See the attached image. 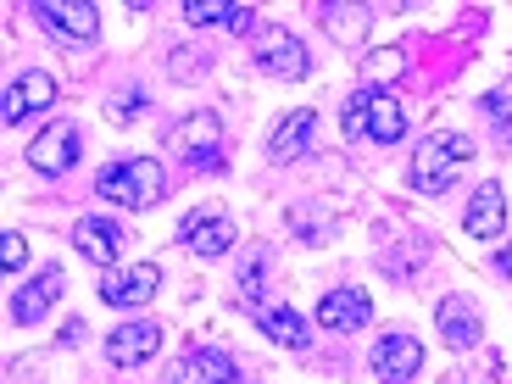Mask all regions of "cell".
<instances>
[{"instance_id": "cell-11", "label": "cell", "mask_w": 512, "mask_h": 384, "mask_svg": "<svg viewBox=\"0 0 512 384\" xmlns=\"http://www.w3.org/2000/svg\"><path fill=\"white\" fill-rule=\"evenodd\" d=\"M173 151H184L195 167H206V173H223V151H218V117L212 112H195L184 117L179 128H173Z\"/></svg>"}, {"instance_id": "cell-20", "label": "cell", "mask_w": 512, "mask_h": 384, "mask_svg": "<svg viewBox=\"0 0 512 384\" xmlns=\"http://www.w3.org/2000/svg\"><path fill=\"white\" fill-rule=\"evenodd\" d=\"M401 134H407V106H401L396 95L373 90V106H368V140H379V145H396Z\"/></svg>"}, {"instance_id": "cell-3", "label": "cell", "mask_w": 512, "mask_h": 384, "mask_svg": "<svg viewBox=\"0 0 512 384\" xmlns=\"http://www.w3.org/2000/svg\"><path fill=\"white\" fill-rule=\"evenodd\" d=\"M156 290H162V268L156 262H117V268L101 273V301L106 307H145V301H156Z\"/></svg>"}, {"instance_id": "cell-23", "label": "cell", "mask_w": 512, "mask_h": 384, "mask_svg": "<svg viewBox=\"0 0 512 384\" xmlns=\"http://www.w3.org/2000/svg\"><path fill=\"white\" fill-rule=\"evenodd\" d=\"M401 67H407V51H401V45H384V51H373L368 62H362V73H368V84L379 90V84L401 78Z\"/></svg>"}, {"instance_id": "cell-28", "label": "cell", "mask_w": 512, "mask_h": 384, "mask_svg": "<svg viewBox=\"0 0 512 384\" xmlns=\"http://www.w3.org/2000/svg\"><path fill=\"white\" fill-rule=\"evenodd\" d=\"M368 106H373V84H362V90L346 101V117H340V128H346V134H368Z\"/></svg>"}, {"instance_id": "cell-21", "label": "cell", "mask_w": 512, "mask_h": 384, "mask_svg": "<svg viewBox=\"0 0 512 384\" xmlns=\"http://www.w3.org/2000/svg\"><path fill=\"white\" fill-rule=\"evenodd\" d=\"M290 234L295 240H307V245H323L334 234V206H323V201H301L290 212Z\"/></svg>"}, {"instance_id": "cell-29", "label": "cell", "mask_w": 512, "mask_h": 384, "mask_svg": "<svg viewBox=\"0 0 512 384\" xmlns=\"http://www.w3.org/2000/svg\"><path fill=\"white\" fill-rule=\"evenodd\" d=\"M262 273H268V251H251V262H240V290L251 307H262L256 295H262Z\"/></svg>"}, {"instance_id": "cell-10", "label": "cell", "mask_w": 512, "mask_h": 384, "mask_svg": "<svg viewBox=\"0 0 512 384\" xmlns=\"http://www.w3.org/2000/svg\"><path fill=\"white\" fill-rule=\"evenodd\" d=\"M318 323H323V329H334V334L368 329V323H373V295L357 290V284H340V290H329L318 301Z\"/></svg>"}, {"instance_id": "cell-7", "label": "cell", "mask_w": 512, "mask_h": 384, "mask_svg": "<svg viewBox=\"0 0 512 384\" xmlns=\"http://www.w3.org/2000/svg\"><path fill=\"white\" fill-rule=\"evenodd\" d=\"M73 162H78V128L62 123V117L45 123L34 140H28V167H34L39 179H62Z\"/></svg>"}, {"instance_id": "cell-2", "label": "cell", "mask_w": 512, "mask_h": 384, "mask_svg": "<svg viewBox=\"0 0 512 384\" xmlns=\"http://www.w3.org/2000/svg\"><path fill=\"white\" fill-rule=\"evenodd\" d=\"M479 156V145L468 140V134H457V128H440V134H429V140L418 145V156H412V190L423 195H440L451 179H457L462 167Z\"/></svg>"}, {"instance_id": "cell-14", "label": "cell", "mask_w": 512, "mask_h": 384, "mask_svg": "<svg viewBox=\"0 0 512 384\" xmlns=\"http://www.w3.org/2000/svg\"><path fill=\"white\" fill-rule=\"evenodd\" d=\"M62 295H67V268H45L39 279H28L23 290L12 295V318L28 329V323H39L56 301H62Z\"/></svg>"}, {"instance_id": "cell-4", "label": "cell", "mask_w": 512, "mask_h": 384, "mask_svg": "<svg viewBox=\"0 0 512 384\" xmlns=\"http://www.w3.org/2000/svg\"><path fill=\"white\" fill-rule=\"evenodd\" d=\"M256 73L301 84V78L312 73V56H307V45H301L290 28H262V34H256Z\"/></svg>"}, {"instance_id": "cell-25", "label": "cell", "mask_w": 512, "mask_h": 384, "mask_svg": "<svg viewBox=\"0 0 512 384\" xmlns=\"http://www.w3.org/2000/svg\"><path fill=\"white\" fill-rule=\"evenodd\" d=\"M206 67H212V56L195 51V45H179V51L167 56V73L184 78V84H195V78H206Z\"/></svg>"}, {"instance_id": "cell-17", "label": "cell", "mask_w": 512, "mask_h": 384, "mask_svg": "<svg viewBox=\"0 0 512 384\" xmlns=\"http://www.w3.org/2000/svg\"><path fill=\"white\" fill-rule=\"evenodd\" d=\"M312 140H318V112H290V117H279V128L268 134V156L273 162H295V156H307L312 151Z\"/></svg>"}, {"instance_id": "cell-18", "label": "cell", "mask_w": 512, "mask_h": 384, "mask_svg": "<svg viewBox=\"0 0 512 384\" xmlns=\"http://www.w3.org/2000/svg\"><path fill=\"white\" fill-rule=\"evenodd\" d=\"M117 245H123V234L112 229V218H78L73 223V251H84L101 268H117Z\"/></svg>"}, {"instance_id": "cell-24", "label": "cell", "mask_w": 512, "mask_h": 384, "mask_svg": "<svg viewBox=\"0 0 512 384\" xmlns=\"http://www.w3.org/2000/svg\"><path fill=\"white\" fill-rule=\"evenodd\" d=\"M479 112L490 117L496 140H501V145H512V84H507V90H490L485 101H479Z\"/></svg>"}, {"instance_id": "cell-5", "label": "cell", "mask_w": 512, "mask_h": 384, "mask_svg": "<svg viewBox=\"0 0 512 384\" xmlns=\"http://www.w3.org/2000/svg\"><path fill=\"white\" fill-rule=\"evenodd\" d=\"M234 240H240V223L229 212H218V206H195L190 218L179 223V245L195 256H223V251H234Z\"/></svg>"}, {"instance_id": "cell-31", "label": "cell", "mask_w": 512, "mask_h": 384, "mask_svg": "<svg viewBox=\"0 0 512 384\" xmlns=\"http://www.w3.org/2000/svg\"><path fill=\"white\" fill-rule=\"evenodd\" d=\"M501 273H507V279H512V245H507V251H501Z\"/></svg>"}, {"instance_id": "cell-22", "label": "cell", "mask_w": 512, "mask_h": 384, "mask_svg": "<svg viewBox=\"0 0 512 384\" xmlns=\"http://www.w3.org/2000/svg\"><path fill=\"white\" fill-rule=\"evenodd\" d=\"M323 23L340 45H357L362 39V23H373V6H323Z\"/></svg>"}, {"instance_id": "cell-1", "label": "cell", "mask_w": 512, "mask_h": 384, "mask_svg": "<svg viewBox=\"0 0 512 384\" xmlns=\"http://www.w3.org/2000/svg\"><path fill=\"white\" fill-rule=\"evenodd\" d=\"M95 195L112 201V206L145 212V206H156L167 195V173H162V162H151V156H123V162H106L101 173H95Z\"/></svg>"}, {"instance_id": "cell-27", "label": "cell", "mask_w": 512, "mask_h": 384, "mask_svg": "<svg viewBox=\"0 0 512 384\" xmlns=\"http://www.w3.org/2000/svg\"><path fill=\"white\" fill-rule=\"evenodd\" d=\"M145 106H151V95H145V90H117L112 101H106V112H112V123H134Z\"/></svg>"}, {"instance_id": "cell-12", "label": "cell", "mask_w": 512, "mask_h": 384, "mask_svg": "<svg viewBox=\"0 0 512 384\" xmlns=\"http://www.w3.org/2000/svg\"><path fill=\"white\" fill-rule=\"evenodd\" d=\"M156 351H162V323H151V318L123 323V329H112V340H106V362H112V368H140Z\"/></svg>"}, {"instance_id": "cell-16", "label": "cell", "mask_w": 512, "mask_h": 384, "mask_svg": "<svg viewBox=\"0 0 512 384\" xmlns=\"http://www.w3.org/2000/svg\"><path fill=\"white\" fill-rule=\"evenodd\" d=\"M435 329H440V340H446L451 351H474L479 340H485V323H479V312L462 301V295H446L435 307Z\"/></svg>"}, {"instance_id": "cell-15", "label": "cell", "mask_w": 512, "mask_h": 384, "mask_svg": "<svg viewBox=\"0 0 512 384\" xmlns=\"http://www.w3.org/2000/svg\"><path fill=\"white\" fill-rule=\"evenodd\" d=\"M462 229H468V240H501V229H507V190H501L496 179H485L474 190Z\"/></svg>"}, {"instance_id": "cell-30", "label": "cell", "mask_w": 512, "mask_h": 384, "mask_svg": "<svg viewBox=\"0 0 512 384\" xmlns=\"http://www.w3.org/2000/svg\"><path fill=\"white\" fill-rule=\"evenodd\" d=\"M23 262H28V234H6V240H0V268H6V273H17V268H23Z\"/></svg>"}, {"instance_id": "cell-13", "label": "cell", "mask_w": 512, "mask_h": 384, "mask_svg": "<svg viewBox=\"0 0 512 384\" xmlns=\"http://www.w3.org/2000/svg\"><path fill=\"white\" fill-rule=\"evenodd\" d=\"M373 373L384 384H412L423 373V340H412V334H384L379 346H373Z\"/></svg>"}, {"instance_id": "cell-8", "label": "cell", "mask_w": 512, "mask_h": 384, "mask_svg": "<svg viewBox=\"0 0 512 384\" xmlns=\"http://www.w3.org/2000/svg\"><path fill=\"white\" fill-rule=\"evenodd\" d=\"M56 78L45 73V67H23V73L6 84V123H23V117H39L56 106Z\"/></svg>"}, {"instance_id": "cell-26", "label": "cell", "mask_w": 512, "mask_h": 384, "mask_svg": "<svg viewBox=\"0 0 512 384\" xmlns=\"http://www.w3.org/2000/svg\"><path fill=\"white\" fill-rule=\"evenodd\" d=\"M184 23L206 28V23H234V6H223V0H184Z\"/></svg>"}, {"instance_id": "cell-9", "label": "cell", "mask_w": 512, "mask_h": 384, "mask_svg": "<svg viewBox=\"0 0 512 384\" xmlns=\"http://www.w3.org/2000/svg\"><path fill=\"white\" fill-rule=\"evenodd\" d=\"M234 379H240V362L218 346H190L167 373V384H234Z\"/></svg>"}, {"instance_id": "cell-19", "label": "cell", "mask_w": 512, "mask_h": 384, "mask_svg": "<svg viewBox=\"0 0 512 384\" xmlns=\"http://www.w3.org/2000/svg\"><path fill=\"white\" fill-rule=\"evenodd\" d=\"M256 329L268 334V340H279V346H290V351H307V318L295 307H256Z\"/></svg>"}, {"instance_id": "cell-6", "label": "cell", "mask_w": 512, "mask_h": 384, "mask_svg": "<svg viewBox=\"0 0 512 384\" xmlns=\"http://www.w3.org/2000/svg\"><path fill=\"white\" fill-rule=\"evenodd\" d=\"M34 17L56 39H67V45H95L101 39V12H95L90 0H39Z\"/></svg>"}]
</instances>
